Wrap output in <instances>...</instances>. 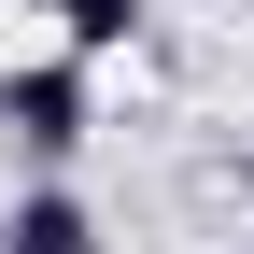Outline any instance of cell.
<instances>
[{
  "instance_id": "cell-2",
  "label": "cell",
  "mask_w": 254,
  "mask_h": 254,
  "mask_svg": "<svg viewBox=\"0 0 254 254\" xmlns=\"http://www.w3.org/2000/svg\"><path fill=\"white\" fill-rule=\"evenodd\" d=\"M0 254H99V212H85L71 184H28V198L0 212Z\"/></svg>"
},
{
  "instance_id": "cell-3",
  "label": "cell",
  "mask_w": 254,
  "mask_h": 254,
  "mask_svg": "<svg viewBox=\"0 0 254 254\" xmlns=\"http://www.w3.org/2000/svg\"><path fill=\"white\" fill-rule=\"evenodd\" d=\"M57 43L71 57H127L141 43V0H57Z\"/></svg>"
},
{
  "instance_id": "cell-1",
  "label": "cell",
  "mask_w": 254,
  "mask_h": 254,
  "mask_svg": "<svg viewBox=\"0 0 254 254\" xmlns=\"http://www.w3.org/2000/svg\"><path fill=\"white\" fill-rule=\"evenodd\" d=\"M0 141L43 155V170H71L85 141H99V57H28V71H0Z\"/></svg>"
}]
</instances>
